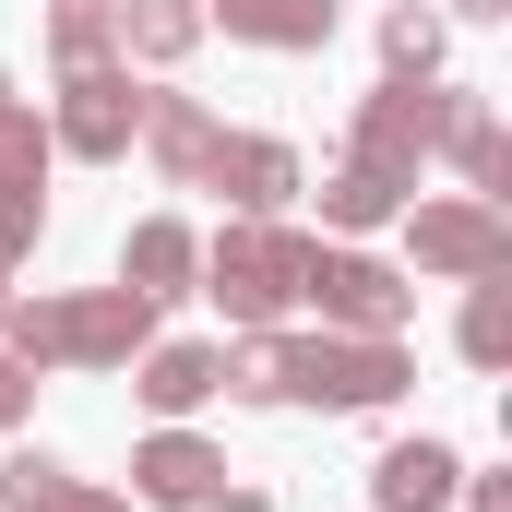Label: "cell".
<instances>
[{
  "label": "cell",
  "instance_id": "cell-1",
  "mask_svg": "<svg viewBox=\"0 0 512 512\" xmlns=\"http://www.w3.org/2000/svg\"><path fill=\"white\" fill-rule=\"evenodd\" d=\"M405 382V358H393L382 334L370 346H274V393H322V405H382Z\"/></svg>",
  "mask_w": 512,
  "mask_h": 512
},
{
  "label": "cell",
  "instance_id": "cell-2",
  "mask_svg": "<svg viewBox=\"0 0 512 512\" xmlns=\"http://www.w3.org/2000/svg\"><path fill=\"white\" fill-rule=\"evenodd\" d=\"M298 286L334 310V322H358V334H393L405 322V286H393L382 262H346V251H298Z\"/></svg>",
  "mask_w": 512,
  "mask_h": 512
},
{
  "label": "cell",
  "instance_id": "cell-3",
  "mask_svg": "<svg viewBox=\"0 0 512 512\" xmlns=\"http://www.w3.org/2000/svg\"><path fill=\"white\" fill-rule=\"evenodd\" d=\"M215 298H227L239 322L286 310V298H298V251H286V239H262V227H239V239L215 251Z\"/></svg>",
  "mask_w": 512,
  "mask_h": 512
},
{
  "label": "cell",
  "instance_id": "cell-4",
  "mask_svg": "<svg viewBox=\"0 0 512 512\" xmlns=\"http://www.w3.org/2000/svg\"><path fill=\"white\" fill-rule=\"evenodd\" d=\"M131 120H143V96H131L120 72H72V108H60V143L72 155H120Z\"/></svg>",
  "mask_w": 512,
  "mask_h": 512
},
{
  "label": "cell",
  "instance_id": "cell-5",
  "mask_svg": "<svg viewBox=\"0 0 512 512\" xmlns=\"http://www.w3.org/2000/svg\"><path fill=\"white\" fill-rule=\"evenodd\" d=\"M131 477H143L155 501H215V477H227V465H215L203 441H179V429H167V441H143V465H131Z\"/></svg>",
  "mask_w": 512,
  "mask_h": 512
},
{
  "label": "cell",
  "instance_id": "cell-6",
  "mask_svg": "<svg viewBox=\"0 0 512 512\" xmlns=\"http://www.w3.org/2000/svg\"><path fill=\"white\" fill-rule=\"evenodd\" d=\"M227 36H262V48H310V36H334V0H227Z\"/></svg>",
  "mask_w": 512,
  "mask_h": 512
},
{
  "label": "cell",
  "instance_id": "cell-7",
  "mask_svg": "<svg viewBox=\"0 0 512 512\" xmlns=\"http://www.w3.org/2000/svg\"><path fill=\"white\" fill-rule=\"evenodd\" d=\"M441 501H453V453L441 441H405L382 465V512H441Z\"/></svg>",
  "mask_w": 512,
  "mask_h": 512
},
{
  "label": "cell",
  "instance_id": "cell-8",
  "mask_svg": "<svg viewBox=\"0 0 512 512\" xmlns=\"http://www.w3.org/2000/svg\"><path fill=\"white\" fill-rule=\"evenodd\" d=\"M0 512H120V501H84L48 453H12V465H0Z\"/></svg>",
  "mask_w": 512,
  "mask_h": 512
},
{
  "label": "cell",
  "instance_id": "cell-9",
  "mask_svg": "<svg viewBox=\"0 0 512 512\" xmlns=\"http://www.w3.org/2000/svg\"><path fill=\"white\" fill-rule=\"evenodd\" d=\"M143 131H155V155H167L179 179H203V167H215V120H203L191 96H155V108H143Z\"/></svg>",
  "mask_w": 512,
  "mask_h": 512
},
{
  "label": "cell",
  "instance_id": "cell-10",
  "mask_svg": "<svg viewBox=\"0 0 512 512\" xmlns=\"http://www.w3.org/2000/svg\"><path fill=\"white\" fill-rule=\"evenodd\" d=\"M215 382H227V358H203V346H155V358H143V405H167V417L203 405Z\"/></svg>",
  "mask_w": 512,
  "mask_h": 512
},
{
  "label": "cell",
  "instance_id": "cell-11",
  "mask_svg": "<svg viewBox=\"0 0 512 512\" xmlns=\"http://www.w3.org/2000/svg\"><path fill=\"white\" fill-rule=\"evenodd\" d=\"M215 179L262 215V203H286V179H298V167H286V143H215Z\"/></svg>",
  "mask_w": 512,
  "mask_h": 512
},
{
  "label": "cell",
  "instance_id": "cell-12",
  "mask_svg": "<svg viewBox=\"0 0 512 512\" xmlns=\"http://www.w3.org/2000/svg\"><path fill=\"white\" fill-rule=\"evenodd\" d=\"M120 36L143 60H179V48L203 36V12H191V0H120Z\"/></svg>",
  "mask_w": 512,
  "mask_h": 512
},
{
  "label": "cell",
  "instance_id": "cell-13",
  "mask_svg": "<svg viewBox=\"0 0 512 512\" xmlns=\"http://www.w3.org/2000/svg\"><path fill=\"white\" fill-rule=\"evenodd\" d=\"M120 274L143 286V298H167V286L191 274V239H179V227H131V262H120Z\"/></svg>",
  "mask_w": 512,
  "mask_h": 512
},
{
  "label": "cell",
  "instance_id": "cell-14",
  "mask_svg": "<svg viewBox=\"0 0 512 512\" xmlns=\"http://www.w3.org/2000/svg\"><path fill=\"white\" fill-rule=\"evenodd\" d=\"M36 167H48V143H36L24 108H12V120H0V203H36Z\"/></svg>",
  "mask_w": 512,
  "mask_h": 512
},
{
  "label": "cell",
  "instance_id": "cell-15",
  "mask_svg": "<svg viewBox=\"0 0 512 512\" xmlns=\"http://www.w3.org/2000/svg\"><path fill=\"white\" fill-rule=\"evenodd\" d=\"M322 203H334V227H370V215H393V179H382V167H346Z\"/></svg>",
  "mask_w": 512,
  "mask_h": 512
},
{
  "label": "cell",
  "instance_id": "cell-16",
  "mask_svg": "<svg viewBox=\"0 0 512 512\" xmlns=\"http://www.w3.org/2000/svg\"><path fill=\"white\" fill-rule=\"evenodd\" d=\"M417 251H429V262H489V215H429Z\"/></svg>",
  "mask_w": 512,
  "mask_h": 512
},
{
  "label": "cell",
  "instance_id": "cell-17",
  "mask_svg": "<svg viewBox=\"0 0 512 512\" xmlns=\"http://www.w3.org/2000/svg\"><path fill=\"white\" fill-rule=\"evenodd\" d=\"M48 36H60V60H72V72H96V48H108V12H96V0H60V24H48Z\"/></svg>",
  "mask_w": 512,
  "mask_h": 512
},
{
  "label": "cell",
  "instance_id": "cell-18",
  "mask_svg": "<svg viewBox=\"0 0 512 512\" xmlns=\"http://www.w3.org/2000/svg\"><path fill=\"white\" fill-rule=\"evenodd\" d=\"M382 48H393V72H429V48H441V36H429L417 12H393V36H382Z\"/></svg>",
  "mask_w": 512,
  "mask_h": 512
},
{
  "label": "cell",
  "instance_id": "cell-19",
  "mask_svg": "<svg viewBox=\"0 0 512 512\" xmlns=\"http://www.w3.org/2000/svg\"><path fill=\"white\" fill-rule=\"evenodd\" d=\"M24 405H36V370H24V358H12V346H0V429H12V417H24Z\"/></svg>",
  "mask_w": 512,
  "mask_h": 512
},
{
  "label": "cell",
  "instance_id": "cell-20",
  "mask_svg": "<svg viewBox=\"0 0 512 512\" xmlns=\"http://www.w3.org/2000/svg\"><path fill=\"white\" fill-rule=\"evenodd\" d=\"M24 239H36V203H0V274L24 262Z\"/></svg>",
  "mask_w": 512,
  "mask_h": 512
},
{
  "label": "cell",
  "instance_id": "cell-21",
  "mask_svg": "<svg viewBox=\"0 0 512 512\" xmlns=\"http://www.w3.org/2000/svg\"><path fill=\"white\" fill-rule=\"evenodd\" d=\"M453 12H501V0H453Z\"/></svg>",
  "mask_w": 512,
  "mask_h": 512
},
{
  "label": "cell",
  "instance_id": "cell-22",
  "mask_svg": "<svg viewBox=\"0 0 512 512\" xmlns=\"http://www.w3.org/2000/svg\"><path fill=\"white\" fill-rule=\"evenodd\" d=\"M0 120H12V84H0Z\"/></svg>",
  "mask_w": 512,
  "mask_h": 512
},
{
  "label": "cell",
  "instance_id": "cell-23",
  "mask_svg": "<svg viewBox=\"0 0 512 512\" xmlns=\"http://www.w3.org/2000/svg\"><path fill=\"white\" fill-rule=\"evenodd\" d=\"M227 512H262V501H227Z\"/></svg>",
  "mask_w": 512,
  "mask_h": 512
}]
</instances>
